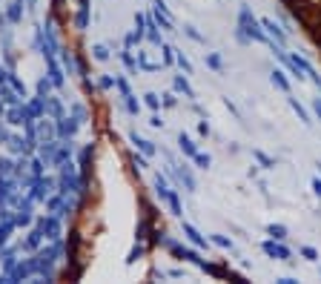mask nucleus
<instances>
[{
    "label": "nucleus",
    "mask_w": 321,
    "mask_h": 284,
    "mask_svg": "<svg viewBox=\"0 0 321 284\" xmlns=\"http://www.w3.org/2000/svg\"><path fill=\"white\" fill-rule=\"evenodd\" d=\"M247 37H256V40H267V35H264L261 29H258V20L253 17V12H249L247 6L241 9V17H238V40L244 43Z\"/></svg>",
    "instance_id": "obj_1"
},
{
    "label": "nucleus",
    "mask_w": 321,
    "mask_h": 284,
    "mask_svg": "<svg viewBox=\"0 0 321 284\" xmlns=\"http://www.w3.org/2000/svg\"><path fill=\"white\" fill-rule=\"evenodd\" d=\"M264 253L270 255V258H278V261H292V258H290V250L281 247V244H272V241H267V244H264Z\"/></svg>",
    "instance_id": "obj_2"
},
{
    "label": "nucleus",
    "mask_w": 321,
    "mask_h": 284,
    "mask_svg": "<svg viewBox=\"0 0 321 284\" xmlns=\"http://www.w3.org/2000/svg\"><path fill=\"white\" fill-rule=\"evenodd\" d=\"M184 235H187V238H190L192 244H195V247H207L204 235L198 233V230H195V227H192V224H184Z\"/></svg>",
    "instance_id": "obj_3"
},
{
    "label": "nucleus",
    "mask_w": 321,
    "mask_h": 284,
    "mask_svg": "<svg viewBox=\"0 0 321 284\" xmlns=\"http://www.w3.org/2000/svg\"><path fill=\"white\" fill-rule=\"evenodd\" d=\"M178 146L184 149V155H190V158H195V152H198V149H195V144L190 141V135H184V132H181V135H178Z\"/></svg>",
    "instance_id": "obj_4"
},
{
    "label": "nucleus",
    "mask_w": 321,
    "mask_h": 284,
    "mask_svg": "<svg viewBox=\"0 0 321 284\" xmlns=\"http://www.w3.org/2000/svg\"><path fill=\"white\" fill-rule=\"evenodd\" d=\"M261 26H264V29H267V32H270L272 37H276L278 43H284V32L278 29V26H276V23H272V20H261Z\"/></svg>",
    "instance_id": "obj_5"
},
{
    "label": "nucleus",
    "mask_w": 321,
    "mask_h": 284,
    "mask_svg": "<svg viewBox=\"0 0 321 284\" xmlns=\"http://www.w3.org/2000/svg\"><path fill=\"white\" fill-rule=\"evenodd\" d=\"M290 106H292V110H295V115H299V121H304V124L310 126V115H307V110H304V106H301L299 101H295V98H290Z\"/></svg>",
    "instance_id": "obj_6"
},
{
    "label": "nucleus",
    "mask_w": 321,
    "mask_h": 284,
    "mask_svg": "<svg viewBox=\"0 0 321 284\" xmlns=\"http://www.w3.org/2000/svg\"><path fill=\"white\" fill-rule=\"evenodd\" d=\"M175 89H178V92H184L187 98H195V92H192V86L187 83V78H175Z\"/></svg>",
    "instance_id": "obj_7"
},
{
    "label": "nucleus",
    "mask_w": 321,
    "mask_h": 284,
    "mask_svg": "<svg viewBox=\"0 0 321 284\" xmlns=\"http://www.w3.org/2000/svg\"><path fill=\"white\" fill-rule=\"evenodd\" d=\"M132 144L138 146V149H144V152H146V155H152V152H155V146H152V144H149V141L138 138V135H132Z\"/></svg>",
    "instance_id": "obj_8"
},
{
    "label": "nucleus",
    "mask_w": 321,
    "mask_h": 284,
    "mask_svg": "<svg viewBox=\"0 0 321 284\" xmlns=\"http://www.w3.org/2000/svg\"><path fill=\"white\" fill-rule=\"evenodd\" d=\"M272 83H276L281 92H290V83H287V78H284V72H272Z\"/></svg>",
    "instance_id": "obj_9"
},
{
    "label": "nucleus",
    "mask_w": 321,
    "mask_h": 284,
    "mask_svg": "<svg viewBox=\"0 0 321 284\" xmlns=\"http://www.w3.org/2000/svg\"><path fill=\"white\" fill-rule=\"evenodd\" d=\"M267 233H270L272 238L281 241V238H287V227H281V224H270V227H267Z\"/></svg>",
    "instance_id": "obj_10"
},
{
    "label": "nucleus",
    "mask_w": 321,
    "mask_h": 284,
    "mask_svg": "<svg viewBox=\"0 0 321 284\" xmlns=\"http://www.w3.org/2000/svg\"><path fill=\"white\" fill-rule=\"evenodd\" d=\"M175 60L181 63V69H184V72H187V75H192V63L187 60V55H184V52H178V55H175Z\"/></svg>",
    "instance_id": "obj_11"
},
{
    "label": "nucleus",
    "mask_w": 321,
    "mask_h": 284,
    "mask_svg": "<svg viewBox=\"0 0 321 284\" xmlns=\"http://www.w3.org/2000/svg\"><path fill=\"white\" fill-rule=\"evenodd\" d=\"M212 241H215L218 247H224V250H233V241L226 238V235H212Z\"/></svg>",
    "instance_id": "obj_12"
},
{
    "label": "nucleus",
    "mask_w": 321,
    "mask_h": 284,
    "mask_svg": "<svg viewBox=\"0 0 321 284\" xmlns=\"http://www.w3.org/2000/svg\"><path fill=\"white\" fill-rule=\"evenodd\" d=\"M253 155H256V158L261 161V164H264V167H267V169H270V167H276V161H272V158H267V155H264L261 149H256V152H253Z\"/></svg>",
    "instance_id": "obj_13"
},
{
    "label": "nucleus",
    "mask_w": 321,
    "mask_h": 284,
    "mask_svg": "<svg viewBox=\"0 0 321 284\" xmlns=\"http://www.w3.org/2000/svg\"><path fill=\"white\" fill-rule=\"evenodd\" d=\"M207 63H210L212 69H218V72L224 69V63H221V58H218V55H207Z\"/></svg>",
    "instance_id": "obj_14"
},
{
    "label": "nucleus",
    "mask_w": 321,
    "mask_h": 284,
    "mask_svg": "<svg viewBox=\"0 0 321 284\" xmlns=\"http://www.w3.org/2000/svg\"><path fill=\"white\" fill-rule=\"evenodd\" d=\"M195 161L201 164V169H210V164H212L210 155H201V152H195Z\"/></svg>",
    "instance_id": "obj_15"
},
{
    "label": "nucleus",
    "mask_w": 321,
    "mask_h": 284,
    "mask_svg": "<svg viewBox=\"0 0 321 284\" xmlns=\"http://www.w3.org/2000/svg\"><path fill=\"white\" fill-rule=\"evenodd\" d=\"M95 58H98V60H106V58H109L106 46H95Z\"/></svg>",
    "instance_id": "obj_16"
},
{
    "label": "nucleus",
    "mask_w": 321,
    "mask_h": 284,
    "mask_svg": "<svg viewBox=\"0 0 321 284\" xmlns=\"http://www.w3.org/2000/svg\"><path fill=\"white\" fill-rule=\"evenodd\" d=\"M301 253H304L307 258H310V261H315V258H318V253H315L313 247H304V250H301Z\"/></svg>",
    "instance_id": "obj_17"
},
{
    "label": "nucleus",
    "mask_w": 321,
    "mask_h": 284,
    "mask_svg": "<svg viewBox=\"0 0 321 284\" xmlns=\"http://www.w3.org/2000/svg\"><path fill=\"white\" fill-rule=\"evenodd\" d=\"M187 35H190V37H192V40H204V37L198 35V32H195V29H192V26H187Z\"/></svg>",
    "instance_id": "obj_18"
},
{
    "label": "nucleus",
    "mask_w": 321,
    "mask_h": 284,
    "mask_svg": "<svg viewBox=\"0 0 321 284\" xmlns=\"http://www.w3.org/2000/svg\"><path fill=\"white\" fill-rule=\"evenodd\" d=\"M146 103H149L152 110H158V98H155V95H146Z\"/></svg>",
    "instance_id": "obj_19"
},
{
    "label": "nucleus",
    "mask_w": 321,
    "mask_h": 284,
    "mask_svg": "<svg viewBox=\"0 0 321 284\" xmlns=\"http://www.w3.org/2000/svg\"><path fill=\"white\" fill-rule=\"evenodd\" d=\"M198 132H201V135H210V124H198Z\"/></svg>",
    "instance_id": "obj_20"
},
{
    "label": "nucleus",
    "mask_w": 321,
    "mask_h": 284,
    "mask_svg": "<svg viewBox=\"0 0 321 284\" xmlns=\"http://www.w3.org/2000/svg\"><path fill=\"white\" fill-rule=\"evenodd\" d=\"M135 167H138V169H146V161H144V158H138V155H135Z\"/></svg>",
    "instance_id": "obj_21"
},
{
    "label": "nucleus",
    "mask_w": 321,
    "mask_h": 284,
    "mask_svg": "<svg viewBox=\"0 0 321 284\" xmlns=\"http://www.w3.org/2000/svg\"><path fill=\"white\" fill-rule=\"evenodd\" d=\"M313 189H315V195L321 198V181H318V178H315V181H313Z\"/></svg>",
    "instance_id": "obj_22"
},
{
    "label": "nucleus",
    "mask_w": 321,
    "mask_h": 284,
    "mask_svg": "<svg viewBox=\"0 0 321 284\" xmlns=\"http://www.w3.org/2000/svg\"><path fill=\"white\" fill-rule=\"evenodd\" d=\"M315 112H318V118H321V98L315 101Z\"/></svg>",
    "instance_id": "obj_23"
}]
</instances>
